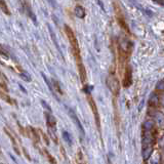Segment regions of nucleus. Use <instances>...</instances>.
Wrapping results in <instances>:
<instances>
[{"label": "nucleus", "instance_id": "1", "mask_svg": "<svg viewBox=\"0 0 164 164\" xmlns=\"http://www.w3.org/2000/svg\"><path fill=\"white\" fill-rule=\"evenodd\" d=\"M65 31H66V35H67V37L69 39V42H70V44H71L72 52H73V54H74L76 63H77L80 79H81V82L84 83L86 81V71H85V68H84V66H83V63H82L81 56H80V48H79L77 38H76L74 32L72 31V29L70 27L66 26Z\"/></svg>", "mask_w": 164, "mask_h": 164}, {"label": "nucleus", "instance_id": "2", "mask_svg": "<svg viewBox=\"0 0 164 164\" xmlns=\"http://www.w3.org/2000/svg\"><path fill=\"white\" fill-rule=\"evenodd\" d=\"M87 100H88L89 106H90V108H92V111L93 113L94 120H96V124H97V128L101 132V121H100V114H98V112H97V107L96 103H94V101H93V98H92V96H89L88 94V96H87Z\"/></svg>", "mask_w": 164, "mask_h": 164}, {"label": "nucleus", "instance_id": "4", "mask_svg": "<svg viewBox=\"0 0 164 164\" xmlns=\"http://www.w3.org/2000/svg\"><path fill=\"white\" fill-rule=\"evenodd\" d=\"M44 154H45V156L47 157V160H48V161H49L50 163H52V164H57V162H56V159H54V158L52 157V156L50 155L49 153L45 150V149H44Z\"/></svg>", "mask_w": 164, "mask_h": 164}, {"label": "nucleus", "instance_id": "5", "mask_svg": "<svg viewBox=\"0 0 164 164\" xmlns=\"http://www.w3.org/2000/svg\"><path fill=\"white\" fill-rule=\"evenodd\" d=\"M1 4H2V10H3V12H4L6 14H9V12L6 9V6H5V3H4V0H2V1H1Z\"/></svg>", "mask_w": 164, "mask_h": 164}, {"label": "nucleus", "instance_id": "6", "mask_svg": "<svg viewBox=\"0 0 164 164\" xmlns=\"http://www.w3.org/2000/svg\"><path fill=\"white\" fill-rule=\"evenodd\" d=\"M109 164H111V162H110V161H109Z\"/></svg>", "mask_w": 164, "mask_h": 164}, {"label": "nucleus", "instance_id": "3", "mask_svg": "<svg viewBox=\"0 0 164 164\" xmlns=\"http://www.w3.org/2000/svg\"><path fill=\"white\" fill-rule=\"evenodd\" d=\"M124 75L125 76L123 78V86L128 87L131 84V82H132V80H131V70L129 69V67H127Z\"/></svg>", "mask_w": 164, "mask_h": 164}]
</instances>
